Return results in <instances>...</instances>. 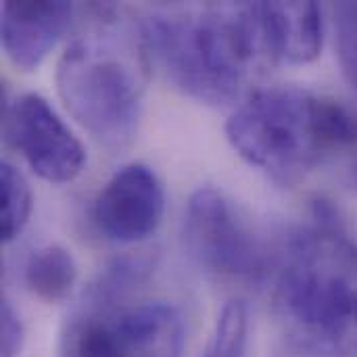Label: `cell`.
<instances>
[{
  "mask_svg": "<svg viewBox=\"0 0 357 357\" xmlns=\"http://www.w3.org/2000/svg\"><path fill=\"white\" fill-rule=\"evenodd\" d=\"M274 318L303 357H357V236L318 203L280 253Z\"/></svg>",
  "mask_w": 357,
  "mask_h": 357,
  "instance_id": "obj_2",
  "label": "cell"
},
{
  "mask_svg": "<svg viewBox=\"0 0 357 357\" xmlns=\"http://www.w3.org/2000/svg\"><path fill=\"white\" fill-rule=\"evenodd\" d=\"M2 48L19 71H33L67 31L71 2H4L0 8Z\"/></svg>",
  "mask_w": 357,
  "mask_h": 357,
  "instance_id": "obj_8",
  "label": "cell"
},
{
  "mask_svg": "<svg viewBox=\"0 0 357 357\" xmlns=\"http://www.w3.org/2000/svg\"><path fill=\"white\" fill-rule=\"evenodd\" d=\"M251 314L245 299H228L218 314L213 333L201 357H247Z\"/></svg>",
  "mask_w": 357,
  "mask_h": 357,
  "instance_id": "obj_13",
  "label": "cell"
},
{
  "mask_svg": "<svg viewBox=\"0 0 357 357\" xmlns=\"http://www.w3.org/2000/svg\"><path fill=\"white\" fill-rule=\"evenodd\" d=\"M126 357H182L186 326L180 310L167 301L115 305Z\"/></svg>",
  "mask_w": 357,
  "mask_h": 357,
  "instance_id": "obj_9",
  "label": "cell"
},
{
  "mask_svg": "<svg viewBox=\"0 0 357 357\" xmlns=\"http://www.w3.org/2000/svg\"><path fill=\"white\" fill-rule=\"evenodd\" d=\"M119 299L128 297L102 295L88 287L61 328L59 357H126L115 320V303Z\"/></svg>",
  "mask_w": 357,
  "mask_h": 357,
  "instance_id": "obj_10",
  "label": "cell"
},
{
  "mask_svg": "<svg viewBox=\"0 0 357 357\" xmlns=\"http://www.w3.org/2000/svg\"><path fill=\"white\" fill-rule=\"evenodd\" d=\"M146 56L174 88L205 105H230L276 63L261 2L153 10L140 25Z\"/></svg>",
  "mask_w": 357,
  "mask_h": 357,
  "instance_id": "obj_1",
  "label": "cell"
},
{
  "mask_svg": "<svg viewBox=\"0 0 357 357\" xmlns=\"http://www.w3.org/2000/svg\"><path fill=\"white\" fill-rule=\"evenodd\" d=\"M77 280V266L61 245H46L33 251L23 268V282L27 291L44 303L65 301Z\"/></svg>",
  "mask_w": 357,
  "mask_h": 357,
  "instance_id": "obj_12",
  "label": "cell"
},
{
  "mask_svg": "<svg viewBox=\"0 0 357 357\" xmlns=\"http://www.w3.org/2000/svg\"><path fill=\"white\" fill-rule=\"evenodd\" d=\"M261 15L276 61L305 65L320 56L324 23L316 2H261Z\"/></svg>",
  "mask_w": 357,
  "mask_h": 357,
  "instance_id": "obj_11",
  "label": "cell"
},
{
  "mask_svg": "<svg viewBox=\"0 0 357 357\" xmlns=\"http://www.w3.org/2000/svg\"><path fill=\"white\" fill-rule=\"evenodd\" d=\"M163 213V184L144 163H128L117 169L92 207L98 232L115 243H140L149 238L159 228Z\"/></svg>",
  "mask_w": 357,
  "mask_h": 357,
  "instance_id": "obj_7",
  "label": "cell"
},
{
  "mask_svg": "<svg viewBox=\"0 0 357 357\" xmlns=\"http://www.w3.org/2000/svg\"><path fill=\"white\" fill-rule=\"evenodd\" d=\"M184 238L192 257L211 274L257 280L266 274V249L238 207L218 188H197L186 205Z\"/></svg>",
  "mask_w": 357,
  "mask_h": 357,
  "instance_id": "obj_5",
  "label": "cell"
},
{
  "mask_svg": "<svg viewBox=\"0 0 357 357\" xmlns=\"http://www.w3.org/2000/svg\"><path fill=\"white\" fill-rule=\"evenodd\" d=\"M149 56L138 36L113 21L79 33L56 63V90L71 117L102 146L123 149L142 113Z\"/></svg>",
  "mask_w": 357,
  "mask_h": 357,
  "instance_id": "obj_4",
  "label": "cell"
},
{
  "mask_svg": "<svg viewBox=\"0 0 357 357\" xmlns=\"http://www.w3.org/2000/svg\"><path fill=\"white\" fill-rule=\"evenodd\" d=\"M4 138L29 169L50 184L75 180L86 165V149L40 94H21L4 109Z\"/></svg>",
  "mask_w": 357,
  "mask_h": 357,
  "instance_id": "obj_6",
  "label": "cell"
},
{
  "mask_svg": "<svg viewBox=\"0 0 357 357\" xmlns=\"http://www.w3.org/2000/svg\"><path fill=\"white\" fill-rule=\"evenodd\" d=\"M226 138L251 167L293 186L326 157L356 149L357 113L307 88L270 86L232 111Z\"/></svg>",
  "mask_w": 357,
  "mask_h": 357,
  "instance_id": "obj_3",
  "label": "cell"
},
{
  "mask_svg": "<svg viewBox=\"0 0 357 357\" xmlns=\"http://www.w3.org/2000/svg\"><path fill=\"white\" fill-rule=\"evenodd\" d=\"M25 341L23 322L8 299L2 301L0 314V357H19Z\"/></svg>",
  "mask_w": 357,
  "mask_h": 357,
  "instance_id": "obj_16",
  "label": "cell"
},
{
  "mask_svg": "<svg viewBox=\"0 0 357 357\" xmlns=\"http://www.w3.org/2000/svg\"><path fill=\"white\" fill-rule=\"evenodd\" d=\"M0 238L2 243H13L25 230L31 218L33 197L25 176L8 161H4L0 167Z\"/></svg>",
  "mask_w": 357,
  "mask_h": 357,
  "instance_id": "obj_14",
  "label": "cell"
},
{
  "mask_svg": "<svg viewBox=\"0 0 357 357\" xmlns=\"http://www.w3.org/2000/svg\"><path fill=\"white\" fill-rule=\"evenodd\" d=\"M335 46L341 71L357 94V2H339L333 6Z\"/></svg>",
  "mask_w": 357,
  "mask_h": 357,
  "instance_id": "obj_15",
  "label": "cell"
}]
</instances>
